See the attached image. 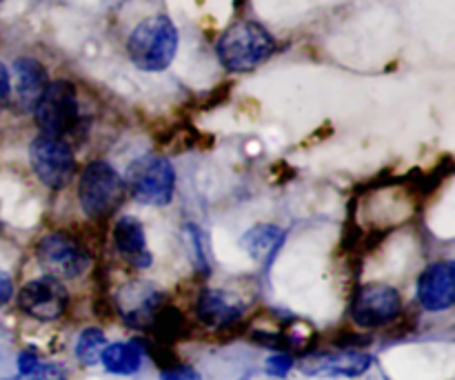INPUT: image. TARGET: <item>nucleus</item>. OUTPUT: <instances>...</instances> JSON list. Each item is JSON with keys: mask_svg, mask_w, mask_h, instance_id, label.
Masks as SVG:
<instances>
[{"mask_svg": "<svg viewBox=\"0 0 455 380\" xmlns=\"http://www.w3.org/2000/svg\"><path fill=\"white\" fill-rule=\"evenodd\" d=\"M275 52V40L260 22L238 20L218 38L216 53L231 74H247L265 65Z\"/></svg>", "mask_w": 455, "mask_h": 380, "instance_id": "1", "label": "nucleus"}, {"mask_svg": "<svg viewBox=\"0 0 455 380\" xmlns=\"http://www.w3.org/2000/svg\"><path fill=\"white\" fill-rule=\"evenodd\" d=\"M176 25L167 16H149L138 22L127 38V53L142 71H163L173 62L178 52Z\"/></svg>", "mask_w": 455, "mask_h": 380, "instance_id": "2", "label": "nucleus"}, {"mask_svg": "<svg viewBox=\"0 0 455 380\" xmlns=\"http://www.w3.org/2000/svg\"><path fill=\"white\" fill-rule=\"evenodd\" d=\"M124 181L107 160H93L83 169L78 181L80 209L89 218H107L124 198Z\"/></svg>", "mask_w": 455, "mask_h": 380, "instance_id": "3", "label": "nucleus"}, {"mask_svg": "<svg viewBox=\"0 0 455 380\" xmlns=\"http://www.w3.org/2000/svg\"><path fill=\"white\" fill-rule=\"evenodd\" d=\"M34 116L43 136H69L80 125V102L74 85L69 80L47 83L43 96L36 102Z\"/></svg>", "mask_w": 455, "mask_h": 380, "instance_id": "4", "label": "nucleus"}, {"mask_svg": "<svg viewBox=\"0 0 455 380\" xmlns=\"http://www.w3.org/2000/svg\"><path fill=\"white\" fill-rule=\"evenodd\" d=\"M124 185L132 190L136 200L151 207H164L173 200L176 191V172L164 156L147 154L129 165Z\"/></svg>", "mask_w": 455, "mask_h": 380, "instance_id": "5", "label": "nucleus"}, {"mask_svg": "<svg viewBox=\"0 0 455 380\" xmlns=\"http://www.w3.org/2000/svg\"><path fill=\"white\" fill-rule=\"evenodd\" d=\"M31 169L49 190H62L71 182L76 172V158L65 138L36 136L29 145Z\"/></svg>", "mask_w": 455, "mask_h": 380, "instance_id": "6", "label": "nucleus"}, {"mask_svg": "<svg viewBox=\"0 0 455 380\" xmlns=\"http://www.w3.org/2000/svg\"><path fill=\"white\" fill-rule=\"evenodd\" d=\"M36 256L47 276L58 280L78 279L89 270V263H92L87 249L62 231L43 236L36 247Z\"/></svg>", "mask_w": 455, "mask_h": 380, "instance_id": "7", "label": "nucleus"}, {"mask_svg": "<svg viewBox=\"0 0 455 380\" xmlns=\"http://www.w3.org/2000/svg\"><path fill=\"white\" fill-rule=\"evenodd\" d=\"M400 311H403V296L391 285H364L351 301V320L367 329L394 323Z\"/></svg>", "mask_w": 455, "mask_h": 380, "instance_id": "8", "label": "nucleus"}, {"mask_svg": "<svg viewBox=\"0 0 455 380\" xmlns=\"http://www.w3.org/2000/svg\"><path fill=\"white\" fill-rule=\"evenodd\" d=\"M116 307L129 327L151 329L158 311L164 307V296L158 287L145 280H133L120 287Z\"/></svg>", "mask_w": 455, "mask_h": 380, "instance_id": "9", "label": "nucleus"}, {"mask_svg": "<svg viewBox=\"0 0 455 380\" xmlns=\"http://www.w3.org/2000/svg\"><path fill=\"white\" fill-rule=\"evenodd\" d=\"M67 303H69L67 289L62 287L60 280L52 279V276L29 280L18 294L20 310L31 319L43 320V323L60 319L67 310Z\"/></svg>", "mask_w": 455, "mask_h": 380, "instance_id": "10", "label": "nucleus"}, {"mask_svg": "<svg viewBox=\"0 0 455 380\" xmlns=\"http://www.w3.org/2000/svg\"><path fill=\"white\" fill-rule=\"evenodd\" d=\"M47 87V69L36 58H18L9 76V105L18 109V114L34 111L36 102Z\"/></svg>", "mask_w": 455, "mask_h": 380, "instance_id": "11", "label": "nucleus"}, {"mask_svg": "<svg viewBox=\"0 0 455 380\" xmlns=\"http://www.w3.org/2000/svg\"><path fill=\"white\" fill-rule=\"evenodd\" d=\"M418 301L427 311H447L455 303V265L434 263L418 279Z\"/></svg>", "mask_w": 455, "mask_h": 380, "instance_id": "12", "label": "nucleus"}, {"mask_svg": "<svg viewBox=\"0 0 455 380\" xmlns=\"http://www.w3.org/2000/svg\"><path fill=\"white\" fill-rule=\"evenodd\" d=\"M371 368V356L355 350H340L333 354H315L300 363L302 372L311 376H363Z\"/></svg>", "mask_w": 455, "mask_h": 380, "instance_id": "13", "label": "nucleus"}, {"mask_svg": "<svg viewBox=\"0 0 455 380\" xmlns=\"http://www.w3.org/2000/svg\"><path fill=\"white\" fill-rule=\"evenodd\" d=\"M114 247L127 265L147 270L151 265V254L147 247L145 227L138 218L120 216L114 225Z\"/></svg>", "mask_w": 455, "mask_h": 380, "instance_id": "14", "label": "nucleus"}, {"mask_svg": "<svg viewBox=\"0 0 455 380\" xmlns=\"http://www.w3.org/2000/svg\"><path fill=\"white\" fill-rule=\"evenodd\" d=\"M196 314H198L200 323H204L207 327L222 329L243 319L244 305L234 294L222 292V289H204L196 303Z\"/></svg>", "mask_w": 455, "mask_h": 380, "instance_id": "15", "label": "nucleus"}, {"mask_svg": "<svg viewBox=\"0 0 455 380\" xmlns=\"http://www.w3.org/2000/svg\"><path fill=\"white\" fill-rule=\"evenodd\" d=\"M284 243V231L275 225H256L243 236V247L260 265H271Z\"/></svg>", "mask_w": 455, "mask_h": 380, "instance_id": "16", "label": "nucleus"}, {"mask_svg": "<svg viewBox=\"0 0 455 380\" xmlns=\"http://www.w3.org/2000/svg\"><path fill=\"white\" fill-rule=\"evenodd\" d=\"M100 363L116 376H132L142 368V350L136 343H114L100 354Z\"/></svg>", "mask_w": 455, "mask_h": 380, "instance_id": "17", "label": "nucleus"}, {"mask_svg": "<svg viewBox=\"0 0 455 380\" xmlns=\"http://www.w3.org/2000/svg\"><path fill=\"white\" fill-rule=\"evenodd\" d=\"M107 347V338L102 329L87 327L80 332L78 341H76V359L83 365H98L100 363V354Z\"/></svg>", "mask_w": 455, "mask_h": 380, "instance_id": "18", "label": "nucleus"}, {"mask_svg": "<svg viewBox=\"0 0 455 380\" xmlns=\"http://www.w3.org/2000/svg\"><path fill=\"white\" fill-rule=\"evenodd\" d=\"M47 368L49 365H44L43 360L34 354V352H25V354H20V359H18V372H20L22 376L40 374V372H44Z\"/></svg>", "mask_w": 455, "mask_h": 380, "instance_id": "19", "label": "nucleus"}, {"mask_svg": "<svg viewBox=\"0 0 455 380\" xmlns=\"http://www.w3.org/2000/svg\"><path fill=\"white\" fill-rule=\"evenodd\" d=\"M160 380H200V374L194 368H187V365H172V368L163 369V376Z\"/></svg>", "mask_w": 455, "mask_h": 380, "instance_id": "20", "label": "nucleus"}, {"mask_svg": "<svg viewBox=\"0 0 455 380\" xmlns=\"http://www.w3.org/2000/svg\"><path fill=\"white\" fill-rule=\"evenodd\" d=\"M291 368H293V359L289 354H275L267 360V372L275 374V376H287Z\"/></svg>", "mask_w": 455, "mask_h": 380, "instance_id": "21", "label": "nucleus"}, {"mask_svg": "<svg viewBox=\"0 0 455 380\" xmlns=\"http://www.w3.org/2000/svg\"><path fill=\"white\" fill-rule=\"evenodd\" d=\"M13 296V280L4 270H0V307L7 305Z\"/></svg>", "mask_w": 455, "mask_h": 380, "instance_id": "22", "label": "nucleus"}, {"mask_svg": "<svg viewBox=\"0 0 455 380\" xmlns=\"http://www.w3.org/2000/svg\"><path fill=\"white\" fill-rule=\"evenodd\" d=\"M9 105V69L0 62V111Z\"/></svg>", "mask_w": 455, "mask_h": 380, "instance_id": "23", "label": "nucleus"}, {"mask_svg": "<svg viewBox=\"0 0 455 380\" xmlns=\"http://www.w3.org/2000/svg\"><path fill=\"white\" fill-rule=\"evenodd\" d=\"M29 380H65L62 378V374L58 372L56 368H52V365H49L47 369H44V372H40V374H31V376H27Z\"/></svg>", "mask_w": 455, "mask_h": 380, "instance_id": "24", "label": "nucleus"}, {"mask_svg": "<svg viewBox=\"0 0 455 380\" xmlns=\"http://www.w3.org/2000/svg\"><path fill=\"white\" fill-rule=\"evenodd\" d=\"M243 380H287L284 376H275V374L262 372V374H247Z\"/></svg>", "mask_w": 455, "mask_h": 380, "instance_id": "25", "label": "nucleus"}, {"mask_svg": "<svg viewBox=\"0 0 455 380\" xmlns=\"http://www.w3.org/2000/svg\"><path fill=\"white\" fill-rule=\"evenodd\" d=\"M107 4H109V7H120V4L124 3V0H105Z\"/></svg>", "mask_w": 455, "mask_h": 380, "instance_id": "26", "label": "nucleus"}]
</instances>
